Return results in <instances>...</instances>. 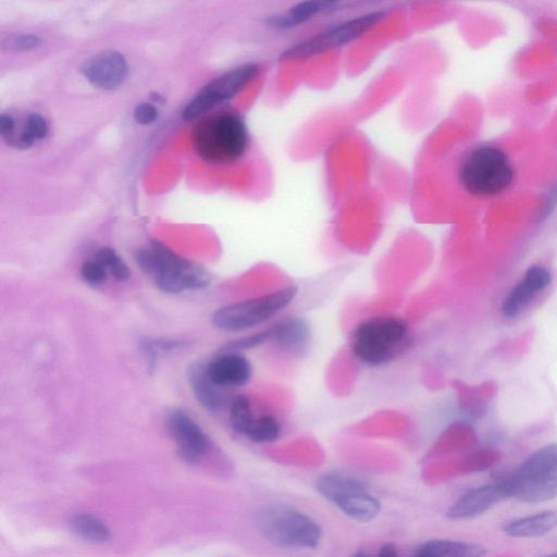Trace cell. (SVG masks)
I'll list each match as a JSON object with an SVG mask.
<instances>
[{"mask_svg": "<svg viewBox=\"0 0 557 557\" xmlns=\"http://www.w3.org/2000/svg\"><path fill=\"white\" fill-rule=\"evenodd\" d=\"M503 480L510 499L530 504L557 499V444L532 453Z\"/></svg>", "mask_w": 557, "mask_h": 557, "instance_id": "8992f818", "label": "cell"}, {"mask_svg": "<svg viewBox=\"0 0 557 557\" xmlns=\"http://www.w3.org/2000/svg\"><path fill=\"white\" fill-rule=\"evenodd\" d=\"M16 130V120L10 115L0 117V134L3 138L10 139Z\"/></svg>", "mask_w": 557, "mask_h": 557, "instance_id": "4dcf8cb0", "label": "cell"}, {"mask_svg": "<svg viewBox=\"0 0 557 557\" xmlns=\"http://www.w3.org/2000/svg\"><path fill=\"white\" fill-rule=\"evenodd\" d=\"M462 188L476 197H492L509 190L515 170L501 148L482 145L469 151L457 171Z\"/></svg>", "mask_w": 557, "mask_h": 557, "instance_id": "3957f363", "label": "cell"}, {"mask_svg": "<svg viewBox=\"0 0 557 557\" xmlns=\"http://www.w3.org/2000/svg\"><path fill=\"white\" fill-rule=\"evenodd\" d=\"M268 333L267 330L259 331L255 334H251V336H247L238 340H234L229 345L230 351H243V350H251L255 348H259V346L268 343Z\"/></svg>", "mask_w": 557, "mask_h": 557, "instance_id": "4316f807", "label": "cell"}, {"mask_svg": "<svg viewBox=\"0 0 557 557\" xmlns=\"http://www.w3.org/2000/svg\"><path fill=\"white\" fill-rule=\"evenodd\" d=\"M297 294L299 289L291 286L221 307L213 316V325L218 330L232 333L254 329L283 312Z\"/></svg>", "mask_w": 557, "mask_h": 557, "instance_id": "52a82bcc", "label": "cell"}, {"mask_svg": "<svg viewBox=\"0 0 557 557\" xmlns=\"http://www.w3.org/2000/svg\"><path fill=\"white\" fill-rule=\"evenodd\" d=\"M135 261L166 293L201 290L210 282L205 270L158 242L142 247L136 252Z\"/></svg>", "mask_w": 557, "mask_h": 557, "instance_id": "277c9868", "label": "cell"}, {"mask_svg": "<svg viewBox=\"0 0 557 557\" xmlns=\"http://www.w3.org/2000/svg\"><path fill=\"white\" fill-rule=\"evenodd\" d=\"M158 119V109L151 103H142L134 110V120L142 126H150Z\"/></svg>", "mask_w": 557, "mask_h": 557, "instance_id": "f1b7e54d", "label": "cell"}, {"mask_svg": "<svg viewBox=\"0 0 557 557\" xmlns=\"http://www.w3.org/2000/svg\"><path fill=\"white\" fill-rule=\"evenodd\" d=\"M49 132L48 122L40 114H31L26 120L23 131L15 141L20 148H30L35 143L47 138Z\"/></svg>", "mask_w": 557, "mask_h": 557, "instance_id": "cb8c5ba5", "label": "cell"}, {"mask_svg": "<svg viewBox=\"0 0 557 557\" xmlns=\"http://www.w3.org/2000/svg\"><path fill=\"white\" fill-rule=\"evenodd\" d=\"M412 344L410 326L398 316H377L361 321L351 333L350 350L368 367L388 365Z\"/></svg>", "mask_w": 557, "mask_h": 557, "instance_id": "7a4b0ae2", "label": "cell"}, {"mask_svg": "<svg viewBox=\"0 0 557 557\" xmlns=\"http://www.w3.org/2000/svg\"><path fill=\"white\" fill-rule=\"evenodd\" d=\"M351 557H399L398 550L394 544L387 543L381 547L377 555H371L365 551H357Z\"/></svg>", "mask_w": 557, "mask_h": 557, "instance_id": "f546056e", "label": "cell"}, {"mask_svg": "<svg viewBox=\"0 0 557 557\" xmlns=\"http://www.w3.org/2000/svg\"><path fill=\"white\" fill-rule=\"evenodd\" d=\"M557 529V510L544 511L506 523L504 534L512 538H540Z\"/></svg>", "mask_w": 557, "mask_h": 557, "instance_id": "ac0fdd59", "label": "cell"}, {"mask_svg": "<svg viewBox=\"0 0 557 557\" xmlns=\"http://www.w3.org/2000/svg\"><path fill=\"white\" fill-rule=\"evenodd\" d=\"M258 73L257 64L247 63L221 74L191 99L182 111V118L189 122L206 116L208 111L229 102L242 92L245 86L254 81Z\"/></svg>", "mask_w": 557, "mask_h": 557, "instance_id": "30bf717a", "label": "cell"}, {"mask_svg": "<svg viewBox=\"0 0 557 557\" xmlns=\"http://www.w3.org/2000/svg\"><path fill=\"white\" fill-rule=\"evenodd\" d=\"M82 73L95 88L115 90L125 83L129 74V66L125 56L119 52L99 53L82 66Z\"/></svg>", "mask_w": 557, "mask_h": 557, "instance_id": "4fadbf2b", "label": "cell"}, {"mask_svg": "<svg viewBox=\"0 0 557 557\" xmlns=\"http://www.w3.org/2000/svg\"><path fill=\"white\" fill-rule=\"evenodd\" d=\"M189 382L196 400L212 413L224 411L233 400L230 390L221 388L207 375L206 365L196 363L189 369Z\"/></svg>", "mask_w": 557, "mask_h": 557, "instance_id": "e0dca14e", "label": "cell"}, {"mask_svg": "<svg viewBox=\"0 0 557 557\" xmlns=\"http://www.w3.org/2000/svg\"><path fill=\"white\" fill-rule=\"evenodd\" d=\"M207 375L217 386L228 390L242 388L253 377V366L240 352L229 351L206 365Z\"/></svg>", "mask_w": 557, "mask_h": 557, "instance_id": "9a60e30c", "label": "cell"}, {"mask_svg": "<svg viewBox=\"0 0 557 557\" xmlns=\"http://www.w3.org/2000/svg\"><path fill=\"white\" fill-rule=\"evenodd\" d=\"M269 342L292 355L306 352L312 341V329L302 317H284L266 329Z\"/></svg>", "mask_w": 557, "mask_h": 557, "instance_id": "2e32d148", "label": "cell"}, {"mask_svg": "<svg viewBox=\"0 0 557 557\" xmlns=\"http://www.w3.org/2000/svg\"><path fill=\"white\" fill-rule=\"evenodd\" d=\"M94 259L102 264L117 281L123 282L129 279L130 270L128 265L113 249L102 247L95 253Z\"/></svg>", "mask_w": 557, "mask_h": 557, "instance_id": "d4e9b609", "label": "cell"}, {"mask_svg": "<svg viewBox=\"0 0 557 557\" xmlns=\"http://www.w3.org/2000/svg\"><path fill=\"white\" fill-rule=\"evenodd\" d=\"M485 554V548L476 543L438 539L424 543L414 557H482Z\"/></svg>", "mask_w": 557, "mask_h": 557, "instance_id": "ffe728a7", "label": "cell"}, {"mask_svg": "<svg viewBox=\"0 0 557 557\" xmlns=\"http://www.w3.org/2000/svg\"><path fill=\"white\" fill-rule=\"evenodd\" d=\"M249 128L235 110H220L198 121L192 133V145L198 157L214 166L238 163L249 151Z\"/></svg>", "mask_w": 557, "mask_h": 557, "instance_id": "6da1fadb", "label": "cell"}, {"mask_svg": "<svg viewBox=\"0 0 557 557\" xmlns=\"http://www.w3.org/2000/svg\"><path fill=\"white\" fill-rule=\"evenodd\" d=\"M166 424L182 460L196 463L203 459L209 450V439L193 418L183 411H175L168 416Z\"/></svg>", "mask_w": 557, "mask_h": 557, "instance_id": "8fae6325", "label": "cell"}, {"mask_svg": "<svg viewBox=\"0 0 557 557\" xmlns=\"http://www.w3.org/2000/svg\"><path fill=\"white\" fill-rule=\"evenodd\" d=\"M4 45H7L9 49H14V51H29V49L41 45V41L39 37L34 35H12L4 42Z\"/></svg>", "mask_w": 557, "mask_h": 557, "instance_id": "83f0119b", "label": "cell"}, {"mask_svg": "<svg viewBox=\"0 0 557 557\" xmlns=\"http://www.w3.org/2000/svg\"><path fill=\"white\" fill-rule=\"evenodd\" d=\"M552 282L551 271L543 266H532L524 278L507 295L502 304V313L507 318H514L536 299Z\"/></svg>", "mask_w": 557, "mask_h": 557, "instance_id": "5bb4252c", "label": "cell"}, {"mask_svg": "<svg viewBox=\"0 0 557 557\" xmlns=\"http://www.w3.org/2000/svg\"><path fill=\"white\" fill-rule=\"evenodd\" d=\"M383 17H385V12L373 11L339 22L290 47L282 54V57L284 59H303L348 45L373 29Z\"/></svg>", "mask_w": 557, "mask_h": 557, "instance_id": "9c48e42d", "label": "cell"}, {"mask_svg": "<svg viewBox=\"0 0 557 557\" xmlns=\"http://www.w3.org/2000/svg\"><path fill=\"white\" fill-rule=\"evenodd\" d=\"M507 499H510L509 493L503 478H500L490 485L467 491L450 507L448 517L453 521L475 518Z\"/></svg>", "mask_w": 557, "mask_h": 557, "instance_id": "7c38bea8", "label": "cell"}, {"mask_svg": "<svg viewBox=\"0 0 557 557\" xmlns=\"http://www.w3.org/2000/svg\"><path fill=\"white\" fill-rule=\"evenodd\" d=\"M256 525L265 539L284 549H315L323 529L314 518L287 504H271L256 515Z\"/></svg>", "mask_w": 557, "mask_h": 557, "instance_id": "5b68a950", "label": "cell"}, {"mask_svg": "<svg viewBox=\"0 0 557 557\" xmlns=\"http://www.w3.org/2000/svg\"><path fill=\"white\" fill-rule=\"evenodd\" d=\"M70 528L79 538L90 543L102 544L111 539V532L108 526L89 513H78L70 519Z\"/></svg>", "mask_w": 557, "mask_h": 557, "instance_id": "44dd1931", "label": "cell"}, {"mask_svg": "<svg viewBox=\"0 0 557 557\" xmlns=\"http://www.w3.org/2000/svg\"><path fill=\"white\" fill-rule=\"evenodd\" d=\"M280 436L281 426L277 418L271 415H261L254 419L244 437L254 443L268 444L278 441Z\"/></svg>", "mask_w": 557, "mask_h": 557, "instance_id": "7402d4cb", "label": "cell"}, {"mask_svg": "<svg viewBox=\"0 0 557 557\" xmlns=\"http://www.w3.org/2000/svg\"><path fill=\"white\" fill-rule=\"evenodd\" d=\"M316 489L321 497L356 522L374 521L380 513V501L369 493L363 481L351 475L327 473L317 479Z\"/></svg>", "mask_w": 557, "mask_h": 557, "instance_id": "ba28073f", "label": "cell"}, {"mask_svg": "<svg viewBox=\"0 0 557 557\" xmlns=\"http://www.w3.org/2000/svg\"><path fill=\"white\" fill-rule=\"evenodd\" d=\"M412 557H414V555Z\"/></svg>", "mask_w": 557, "mask_h": 557, "instance_id": "1f68e13d", "label": "cell"}, {"mask_svg": "<svg viewBox=\"0 0 557 557\" xmlns=\"http://www.w3.org/2000/svg\"><path fill=\"white\" fill-rule=\"evenodd\" d=\"M339 3L334 2H304L296 4L282 14L270 18L272 27L278 29H293L301 26V24L314 19V17L337 10Z\"/></svg>", "mask_w": 557, "mask_h": 557, "instance_id": "d6986e66", "label": "cell"}, {"mask_svg": "<svg viewBox=\"0 0 557 557\" xmlns=\"http://www.w3.org/2000/svg\"><path fill=\"white\" fill-rule=\"evenodd\" d=\"M81 277L89 286H101L107 279V270L96 259L85 262L81 267Z\"/></svg>", "mask_w": 557, "mask_h": 557, "instance_id": "484cf974", "label": "cell"}, {"mask_svg": "<svg viewBox=\"0 0 557 557\" xmlns=\"http://www.w3.org/2000/svg\"><path fill=\"white\" fill-rule=\"evenodd\" d=\"M229 412L232 429L239 435L245 436L256 418L251 400L245 395L234 396Z\"/></svg>", "mask_w": 557, "mask_h": 557, "instance_id": "603a6c76", "label": "cell"}]
</instances>
